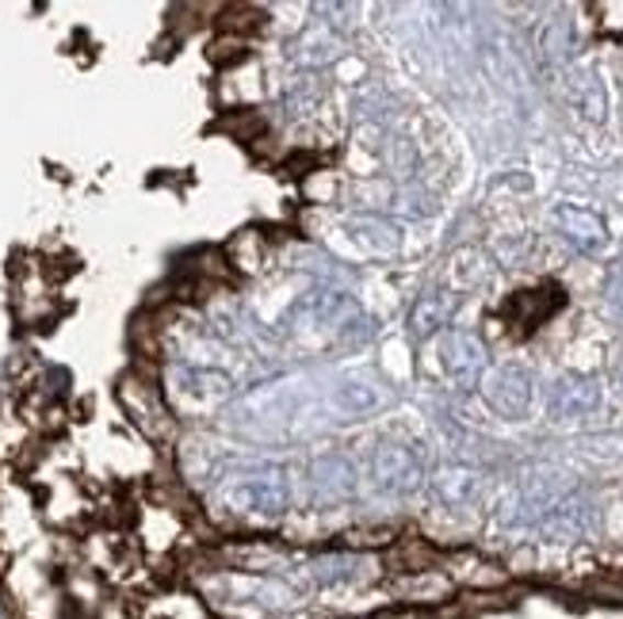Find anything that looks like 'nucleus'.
<instances>
[{
  "mask_svg": "<svg viewBox=\"0 0 623 619\" xmlns=\"http://www.w3.org/2000/svg\"><path fill=\"white\" fill-rule=\"evenodd\" d=\"M115 398H119V406L126 409V417L142 429V436L157 440V444L173 436L177 421H173L169 401H165L162 387H157L142 367H134V372H126L123 379H119Z\"/></svg>",
  "mask_w": 623,
  "mask_h": 619,
  "instance_id": "obj_1",
  "label": "nucleus"
},
{
  "mask_svg": "<svg viewBox=\"0 0 623 619\" xmlns=\"http://www.w3.org/2000/svg\"><path fill=\"white\" fill-rule=\"evenodd\" d=\"M226 505L234 512H253V517L276 520L291 509V489H287V478L279 471L245 474L242 482H234L226 489Z\"/></svg>",
  "mask_w": 623,
  "mask_h": 619,
  "instance_id": "obj_2",
  "label": "nucleus"
},
{
  "mask_svg": "<svg viewBox=\"0 0 623 619\" xmlns=\"http://www.w3.org/2000/svg\"><path fill=\"white\" fill-rule=\"evenodd\" d=\"M441 360H444L447 379H452L455 387H463V390L482 387L486 364H490L482 336L467 333V329H452V333L444 336V344H441Z\"/></svg>",
  "mask_w": 623,
  "mask_h": 619,
  "instance_id": "obj_3",
  "label": "nucleus"
},
{
  "mask_svg": "<svg viewBox=\"0 0 623 619\" xmlns=\"http://www.w3.org/2000/svg\"><path fill=\"white\" fill-rule=\"evenodd\" d=\"M371 478L379 489L390 494H413L425 486V471H421L418 455L405 444H379L371 455Z\"/></svg>",
  "mask_w": 623,
  "mask_h": 619,
  "instance_id": "obj_4",
  "label": "nucleus"
},
{
  "mask_svg": "<svg viewBox=\"0 0 623 619\" xmlns=\"http://www.w3.org/2000/svg\"><path fill=\"white\" fill-rule=\"evenodd\" d=\"M482 398L505 421H521L532 406V379L521 367H498L482 379Z\"/></svg>",
  "mask_w": 623,
  "mask_h": 619,
  "instance_id": "obj_5",
  "label": "nucleus"
},
{
  "mask_svg": "<svg viewBox=\"0 0 623 619\" xmlns=\"http://www.w3.org/2000/svg\"><path fill=\"white\" fill-rule=\"evenodd\" d=\"M444 559L447 554H441L429 540H421V535H402V540H394L382 551V570L394 577H421L441 570Z\"/></svg>",
  "mask_w": 623,
  "mask_h": 619,
  "instance_id": "obj_6",
  "label": "nucleus"
},
{
  "mask_svg": "<svg viewBox=\"0 0 623 619\" xmlns=\"http://www.w3.org/2000/svg\"><path fill=\"white\" fill-rule=\"evenodd\" d=\"M555 226L563 233L566 241H570L578 253L593 256L601 253L604 245H609V226H604V219L597 211H589V207H578V203H563L555 211Z\"/></svg>",
  "mask_w": 623,
  "mask_h": 619,
  "instance_id": "obj_7",
  "label": "nucleus"
},
{
  "mask_svg": "<svg viewBox=\"0 0 623 619\" xmlns=\"http://www.w3.org/2000/svg\"><path fill=\"white\" fill-rule=\"evenodd\" d=\"M601 406V383L593 375H563L550 390V413L558 421H570V417H589Z\"/></svg>",
  "mask_w": 623,
  "mask_h": 619,
  "instance_id": "obj_8",
  "label": "nucleus"
},
{
  "mask_svg": "<svg viewBox=\"0 0 623 619\" xmlns=\"http://www.w3.org/2000/svg\"><path fill=\"white\" fill-rule=\"evenodd\" d=\"M455 310H459V295L455 291H444V287L425 291L410 310V333L418 336V341H429V336L444 333V329L452 325Z\"/></svg>",
  "mask_w": 623,
  "mask_h": 619,
  "instance_id": "obj_9",
  "label": "nucleus"
},
{
  "mask_svg": "<svg viewBox=\"0 0 623 619\" xmlns=\"http://www.w3.org/2000/svg\"><path fill=\"white\" fill-rule=\"evenodd\" d=\"M558 307H563V291H558V287H532V291H516L513 299L505 302V318L509 325H516L521 333H532V329L543 325Z\"/></svg>",
  "mask_w": 623,
  "mask_h": 619,
  "instance_id": "obj_10",
  "label": "nucleus"
},
{
  "mask_svg": "<svg viewBox=\"0 0 623 619\" xmlns=\"http://www.w3.org/2000/svg\"><path fill=\"white\" fill-rule=\"evenodd\" d=\"M310 478H314L318 497H325V501H345L356 489V466L348 463L345 455H325V460L314 463Z\"/></svg>",
  "mask_w": 623,
  "mask_h": 619,
  "instance_id": "obj_11",
  "label": "nucleus"
},
{
  "mask_svg": "<svg viewBox=\"0 0 623 619\" xmlns=\"http://www.w3.org/2000/svg\"><path fill=\"white\" fill-rule=\"evenodd\" d=\"M364 566L367 559L356 551H330V554H318L310 562V577L318 585H356L364 582Z\"/></svg>",
  "mask_w": 623,
  "mask_h": 619,
  "instance_id": "obj_12",
  "label": "nucleus"
},
{
  "mask_svg": "<svg viewBox=\"0 0 623 619\" xmlns=\"http://www.w3.org/2000/svg\"><path fill=\"white\" fill-rule=\"evenodd\" d=\"M433 494L436 501L447 505V509H463V505L475 501L478 494V474L470 466H444L433 478Z\"/></svg>",
  "mask_w": 623,
  "mask_h": 619,
  "instance_id": "obj_13",
  "label": "nucleus"
},
{
  "mask_svg": "<svg viewBox=\"0 0 623 619\" xmlns=\"http://www.w3.org/2000/svg\"><path fill=\"white\" fill-rule=\"evenodd\" d=\"M222 253H226L234 276H237V272H242V276H253V272H260V268H265V261H268V233L242 230V233H234V241H230Z\"/></svg>",
  "mask_w": 623,
  "mask_h": 619,
  "instance_id": "obj_14",
  "label": "nucleus"
},
{
  "mask_svg": "<svg viewBox=\"0 0 623 619\" xmlns=\"http://www.w3.org/2000/svg\"><path fill=\"white\" fill-rule=\"evenodd\" d=\"M452 597V577L433 570L421 577H398V600L405 605H444Z\"/></svg>",
  "mask_w": 623,
  "mask_h": 619,
  "instance_id": "obj_15",
  "label": "nucleus"
},
{
  "mask_svg": "<svg viewBox=\"0 0 623 619\" xmlns=\"http://www.w3.org/2000/svg\"><path fill=\"white\" fill-rule=\"evenodd\" d=\"M444 566H455V577L459 582H467L470 589H501V585L509 582V574L501 566H493V562L486 559H475V554H455V559H444Z\"/></svg>",
  "mask_w": 623,
  "mask_h": 619,
  "instance_id": "obj_16",
  "label": "nucleus"
},
{
  "mask_svg": "<svg viewBox=\"0 0 623 619\" xmlns=\"http://www.w3.org/2000/svg\"><path fill=\"white\" fill-rule=\"evenodd\" d=\"M219 35H234V38H245L249 43V35H257L260 27L268 23V12L257 4H226L219 8Z\"/></svg>",
  "mask_w": 623,
  "mask_h": 619,
  "instance_id": "obj_17",
  "label": "nucleus"
},
{
  "mask_svg": "<svg viewBox=\"0 0 623 619\" xmlns=\"http://www.w3.org/2000/svg\"><path fill=\"white\" fill-rule=\"evenodd\" d=\"M214 131H226L230 139L245 142V146H257V142H265L268 123H265V115H260V111L242 108V111H226V115L214 123Z\"/></svg>",
  "mask_w": 623,
  "mask_h": 619,
  "instance_id": "obj_18",
  "label": "nucleus"
},
{
  "mask_svg": "<svg viewBox=\"0 0 623 619\" xmlns=\"http://www.w3.org/2000/svg\"><path fill=\"white\" fill-rule=\"evenodd\" d=\"M249 58H253V46L234 35H219L211 46H207V62H211L214 69H237Z\"/></svg>",
  "mask_w": 623,
  "mask_h": 619,
  "instance_id": "obj_19",
  "label": "nucleus"
},
{
  "mask_svg": "<svg viewBox=\"0 0 623 619\" xmlns=\"http://www.w3.org/2000/svg\"><path fill=\"white\" fill-rule=\"evenodd\" d=\"M337 191H341V180H337V173H330V168L307 173V180H302V199H307V203H333Z\"/></svg>",
  "mask_w": 623,
  "mask_h": 619,
  "instance_id": "obj_20",
  "label": "nucleus"
},
{
  "mask_svg": "<svg viewBox=\"0 0 623 619\" xmlns=\"http://www.w3.org/2000/svg\"><path fill=\"white\" fill-rule=\"evenodd\" d=\"M341 543H345V551H356V554L387 551V546L394 543V532H390V528H353Z\"/></svg>",
  "mask_w": 623,
  "mask_h": 619,
  "instance_id": "obj_21",
  "label": "nucleus"
},
{
  "mask_svg": "<svg viewBox=\"0 0 623 619\" xmlns=\"http://www.w3.org/2000/svg\"><path fill=\"white\" fill-rule=\"evenodd\" d=\"M570 46H574L570 27H566L563 20L547 23V31H543V58H547V62H566V58H570Z\"/></svg>",
  "mask_w": 623,
  "mask_h": 619,
  "instance_id": "obj_22",
  "label": "nucleus"
},
{
  "mask_svg": "<svg viewBox=\"0 0 623 619\" xmlns=\"http://www.w3.org/2000/svg\"><path fill=\"white\" fill-rule=\"evenodd\" d=\"M337 406L348 409V413H364V409L379 406V394L367 387V383H345V387L337 390Z\"/></svg>",
  "mask_w": 623,
  "mask_h": 619,
  "instance_id": "obj_23",
  "label": "nucleus"
},
{
  "mask_svg": "<svg viewBox=\"0 0 623 619\" xmlns=\"http://www.w3.org/2000/svg\"><path fill=\"white\" fill-rule=\"evenodd\" d=\"M586 593L601 605H623V574H604L586 585Z\"/></svg>",
  "mask_w": 623,
  "mask_h": 619,
  "instance_id": "obj_24",
  "label": "nucleus"
},
{
  "mask_svg": "<svg viewBox=\"0 0 623 619\" xmlns=\"http://www.w3.org/2000/svg\"><path fill=\"white\" fill-rule=\"evenodd\" d=\"M593 15L601 35H623V0H601L593 4Z\"/></svg>",
  "mask_w": 623,
  "mask_h": 619,
  "instance_id": "obj_25",
  "label": "nucleus"
},
{
  "mask_svg": "<svg viewBox=\"0 0 623 619\" xmlns=\"http://www.w3.org/2000/svg\"><path fill=\"white\" fill-rule=\"evenodd\" d=\"M100 619H138V608L126 605V600H103Z\"/></svg>",
  "mask_w": 623,
  "mask_h": 619,
  "instance_id": "obj_26",
  "label": "nucleus"
},
{
  "mask_svg": "<svg viewBox=\"0 0 623 619\" xmlns=\"http://www.w3.org/2000/svg\"><path fill=\"white\" fill-rule=\"evenodd\" d=\"M609 307H612V313H616V318L623 321V268L609 279Z\"/></svg>",
  "mask_w": 623,
  "mask_h": 619,
  "instance_id": "obj_27",
  "label": "nucleus"
},
{
  "mask_svg": "<svg viewBox=\"0 0 623 619\" xmlns=\"http://www.w3.org/2000/svg\"><path fill=\"white\" fill-rule=\"evenodd\" d=\"M620 387H623V367H620Z\"/></svg>",
  "mask_w": 623,
  "mask_h": 619,
  "instance_id": "obj_28",
  "label": "nucleus"
}]
</instances>
